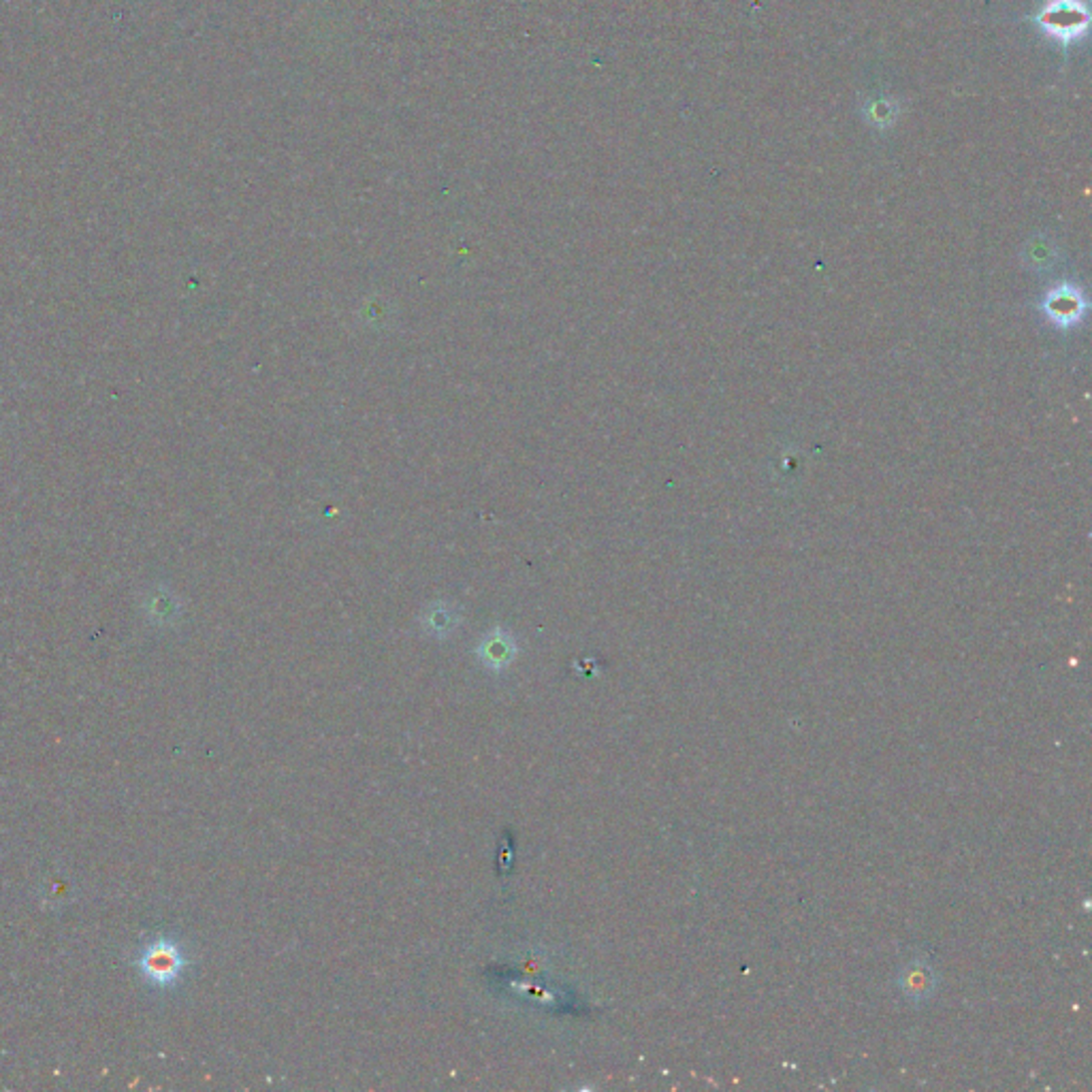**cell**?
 <instances>
[{"label": "cell", "instance_id": "obj_4", "mask_svg": "<svg viewBox=\"0 0 1092 1092\" xmlns=\"http://www.w3.org/2000/svg\"><path fill=\"white\" fill-rule=\"evenodd\" d=\"M862 116L873 128L888 130L896 124L901 116V103L894 101L892 96L877 94L862 105Z\"/></svg>", "mask_w": 1092, "mask_h": 1092}, {"label": "cell", "instance_id": "obj_6", "mask_svg": "<svg viewBox=\"0 0 1092 1092\" xmlns=\"http://www.w3.org/2000/svg\"><path fill=\"white\" fill-rule=\"evenodd\" d=\"M420 626L425 628L431 636H446L454 628H457V615H454L452 607L433 605L425 613H422Z\"/></svg>", "mask_w": 1092, "mask_h": 1092}, {"label": "cell", "instance_id": "obj_2", "mask_svg": "<svg viewBox=\"0 0 1092 1092\" xmlns=\"http://www.w3.org/2000/svg\"><path fill=\"white\" fill-rule=\"evenodd\" d=\"M141 975L154 986H171L186 967V958L171 939H156L137 960Z\"/></svg>", "mask_w": 1092, "mask_h": 1092}, {"label": "cell", "instance_id": "obj_1", "mask_svg": "<svg viewBox=\"0 0 1092 1092\" xmlns=\"http://www.w3.org/2000/svg\"><path fill=\"white\" fill-rule=\"evenodd\" d=\"M1029 22L1056 45H1061L1065 54L1073 43L1084 39L1090 26V11L1084 0H1043V5L1029 15Z\"/></svg>", "mask_w": 1092, "mask_h": 1092}, {"label": "cell", "instance_id": "obj_3", "mask_svg": "<svg viewBox=\"0 0 1092 1092\" xmlns=\"http://www.w3.org/2000/svg\"><path fill=\"white\" fill-rule=\"evenodd\" d=\"M476 656L480 664L488 671H503L516 658V643L508 632L493 630L488 632L480 645L476 647Z\"/></svg>", "mask_w": 1092, "mask_h": 1092}, {"label": "cell", "instance_id": "obj_5", "mask_svg": "<svg viewBox=\"0 0 1092 1092\" xmlns=\"http://www.w3.org/2000/svg\"><path fill=\"white\" fill-rule=\"evenodd\" d=\"M935 988V971L928 967L922 960H916L905 967L903 973V992L911 999H926L933 994Z\"/></svg>", "mask_w": 1092, "mask_h": 1092}]
</instances>
